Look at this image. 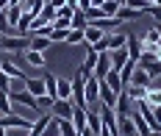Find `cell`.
<instances>
[{
  "instance_id": "6da1fadb",
  "label": "cell",
  "mask_w": 161,
  "mask_h": 136,
  "mask_svg": "<svg viewBox=\"0 0 161 136\" xmlns=\"http://www.w3.org/2000/svg\"><path fill=\"white\" fill-rule=\"evenodd\" d=\"M28 47H31V36H19V34L0 36V50L3 53H22Z\"/></svg>"
},
{
  "instance_id": "7a4b0ae2",
  "label": "cell",
  "mask_w": 161,
  "mask_h": 136,
  "mask_svg": "<svg viewBox=\"0 0 161 136\" xmlns=\"http://www.w3.org/2000/svg\"><path fill=\"white\" fill-rule=\"evenodd\" d=\"M69 84H72V97H69V100H72V106H83V108H86V95H83V84H86V75H83V72H75V78H72V81H69Z\"/></svg>"
},
{
  "instance_id": "3957f363",
  "label": "cell",
  "mask_w": 161,
  "mask_h": 136,
  "mask_svg": "<svg viewBox=\"0 0 161 136\" xmlns=\"http://www.w3.org/2000/svg\"><path fill=\"white\" fill-rule=\"evenodd\" d=\"M83 95H86V106L100 103V81H97L95 75L86 78V84H83Z\"/></svg>"
},
{
  "instance_id": "277c9868",
  "label": "cell",
  "mask_w": 161,
  "mask_h": 136,
  "mask_svg": "<svg viewBox=\"0 0 161 136\" xmlns=\"http://www.w3.org/2000/svg\"><path fill=\"white\" fill-rule=\"evenodd\" d=\"M72 100H53V106H50V114L53 117H58V119H69L72 117Z\"/></svg>"
},
{
  "instance_id": "5b68a950",
  "label": "cell",
  "mask_w": 161,
  "mask_h": 136,
  "mask_svg": "<svg viewBox=\"0 0 161 136\" xmlns=\"http://www.w3.org/2000/svg\"><path fill=\"white\" fill-rule=\"evenodd\" d=\"M125 50H128V58H130V61H139V56H142V50H145V42H142L139 36L128 34V42H125Z\"/></svg>"
},
{
  "instance_id": "8992f818",
  "label": "cell",
  "mask_w": 161,
  "mask_h": 136,
  "mask_svg": "<svg viewBox=\"0 0 161 136\" xmlns=\"http://www.w3.org/2000/svg\"><path fill=\"white\" fill-rule=\"evenodd\" d=\"M108 72H111V56H108V53H100V56H97V67H95L92 75H95L97 81H106Z\"/></svg>"
},
{
  "instance_id": "52a82bcc",
  "label": "cell",
  "mask_w": 161,
  "mask_h": 136,
  "mask_svg": "<svg viewBox=\"0 0 161 136\" xmlns=\"http://www.w3.org/2000/svg\"><path fill=\"white\" fill-rule=\"evenodd\" d=\"M22 58H25V64H28L31 69H36V72H39L42 67H47V64H45V53H36V50H31V47L22 50Z\"/></svg>"
},
{
  "instance_id": "ba28073f",
  "label": "cell",
  "mask_w": 161,
  "mask_h": 136,
  "mask_svg": "<svg viewBox=\"0 0 161 136\" xmlns=\"http://www.w3.org/2000/svg\"><path fill=\"white\" fill-rule=\"evenodd\" d=\"M117 131H119L122 136H139V133H136V122H133V117H130V114L117 117Z\"/></svg>"
},
{
  "instance_id": "9c48e42d",
  "label": "cell",
  "mask_w": 161,
  "mask_h": 136,
  "mask_svg": "<svg viewBox=\"0 0 161 136\" xmlns=\"http://www.w3.org/2000/svg\"><path fill=\"white\" fill-rule=\"evenodd\" d=\"M103 36H106V34H103V31H100L97 25H92V22H89V25L83 28V42H86L83 47H92V45H97V42H100Z\"/></svg>"
},
{
  "instance_id": "30bf717a",
  "label": "cell",
  "mask_w": 161,
  "mask_h": 136,
  "mask_svg": "<svg viewBox=\"0 0 161 136\" xmlns=\"http://www.w3.org/2000/svg\"><path fill=\"white\" fill-rule=\"evenodd\" d=\"M97 56H100V53H95L92 50V47H86V58H83V64H80V72H83V75H86V78H89V75H92V72H95V67H97Z\"/></svg>"
},
{
  "instance_id": "8fae6325",
  "label": "cell",
  "mask_w": 161,
  "mask_h": 136,
  "mask_svg": "<svg viewBox=\"0 0 161 136\" xmlns=\"http://www.w3.org/2000/svg\"><path fill=\"white\" fill-rule=\"evenodd\" d=\"M100 103H103V106H108V108L117 106V92H114L106 81H100Z\"/></svg>"
},
{
  "instance_id": "7c38bea8",
  "label": "cell",
  "mask_w": 161,
  "mask_h": 136,
  "mask_svg": "<svg viewBox=\"0 0 161 136\" xmlns=\"http://www.w3.org/2000/svg\"><path fill=\"white\" fill-rule=\"evenodd\" d=\"M25 89L31 92L33 97H42V95H47V92H45V78H31V75H28V78H25Z\"/></svg>"
},
{
  "instance_id": "4fadbf2b",
  "label": "cell",
  "mask_w": 161,
  "mask_h": 136,
  "mask_svg": "<svg viewBox=\"0 0 161 136\" xmlns=\"http://www.w3.org/2000/svg\"><path fill=\"white\" fill-rule=\"evenodd\" d=\"M22 3H11L8 8H6V19H8V25L14 28V34H17V22H19V17H22Z\"/></svg>"
},
{
  "instance_id": "5bb4252c",
  "label": "cell",
  "mask_w": 161,
  "mask_h": 136,
  "mask_svg": "<svg viewBox=\"0 0 161 136\" xmlns=\"http://www.w3.org/2000/svg\"><path fill=\"white\" fill-rule=\"evenodd\" d=\"M142 100H145L150 108H158V106H161V86H147Z\"/></svg>"
},
{
  "instance_id": "9a60e30c",
  "label": "cell",
  "mask_w": 161,
  "mask_h": 136,
  "mask_svg": "<svg viewBox=\"0 0 161 136\" xmlns=\"http://www.w3.org/2000/svg\"><path fill=\"white\" fill-rule=\"evenodd\" d=\"M86 108H89V106H86ZM86 108H83V106H75V108H72V125H75V131H83V128H86Z\"/></svg>"
},
{
  "instance_id": "2e32d148",
  "label": "cell",
  "mask_w": 161,
  "mask_h": 136,
  "mask_svg": "<svg viewBox=\"0 0 161 136\" xmlns=\"http://www.w3.org/2000/svg\"><path fill=\"white\" fill-rule=\"evenodd\" d=\"M108 56H111V69H119L125 67V61H128V50L125 47H119V50H108Z\"/></svg>"
},
{
  "instance_id": "e0dca14e",
  "label": "cell",
  "mask_w": 161,
  "mask_h": 136,
  "mask_svg": "<svg viewBox=\"0 0 161 136\" xmlns=\"http://www.w3.org/2000/svg\"><path fill=\"white\" fill-rule=\"evenodd\" d=\"M106 39H108V50H119V47H125L128 34H122V31H114V34H106Z\"/></svg>"
},
{
  "instance_id": "ac0fdd59",
  "label": "cell",
  "mask_w": 161,
  "mask_h": 136,
  "mask_svg": "<svg viewBox=\"0 0 161 136\" xmlns=\"http://www.w3.org/2000/svg\"><path fill=\"white\" fill-rule=\"evenodd\" d=\"M130 84H133V86H142V89H147V86L153 84V78L147 75V69L136 67V69H133V78H130Z\"/></svg>"
},
{
  "instance_id": "d6986e66",
  "label": "cell",
  "mask_w": 161,
  "mask_h": 136,
  "mask_svg": "<svg viewBox=\"0 0 161 136\" xmlns=\"http://www.w3.org/2000/svg\"><path fill=\"white\" fill-rule=\"evenodd\" d=\"M145 14V11H139V8H130V6H119V11L114 14V17L119 19V22H125V19H139Z\"/></svg>"
},
{
  "instance_id": "ffe728a7",
  "label": "cell",
  "mask_w": 161,
  "mask_h": 136,
  "mask_svg": "<svg viewBox=\"0 0 161 136\" xmlns=\"http://www.w3.org/2000/svg\"><path fill=\"white\" fill-rule=\"evenodd\" d=\"M0 69H3V72H6L8 78H28V75H25L22 69H17V67H14V61H11V58H6V61H0Z\"/></svg>"
},
{
  "instance_id": "44dd1931",
  "label": "cell",
  "mask_w": 161,
  "mask_h": 136,
  "mask_svg": "<svg viewBox=\"0 0 161 136\" xmlns=\"http://www.w3.org/2000/svg\"><path fill=\"white\" fill-rule=\"evenodd\" d=\"M50 45H53L50 36H31V50H36V53H45Z\"/></svg>"
},
{
  "instance_id": "7402d4cb",
  "label": "cell",
  "mask_w": 161,
  "mask_h": 136,
  "mask_svg": "<svg viewBox=\"0 0 161 136\" xmlns=\"http://www.w3.org/2000/svg\"><path fill=\"white\" fill-rule=\"evenodd\" d=\"M89 22H86V14L80 11V8H75L72 11V19H69V28H75V31H83Z\"/></svg>"
},
{
  "instance_id": "603a6c76",
  "label": "cell",
  "mask_w": 161,
  "mask_h": 136,
  "mask_svg": "<svg viewBox=\"0 0 161 136\" xmlns=\"http://www.w3.org/2000/svg\"><path fill=\"white\" fill-rule=\"evenodd\" d=\"M106 84L111 86V89H114V92H117V95H119V92L125 89V84H122V78H119V72H117V69H111V72L106 75Z\"/></svg>"
},
{
  "instance_id": "cb8c5ba5",
  "label": "cell",
  "mask_w": 161,
  "mask_h": 136,
  "mask_svg": "<svg viewBox=\"0 0 161 136\" xmlns=\"http://www.w3.org/2000/svg\"><path fill=\"white\" fill-rule=\"evenodd\" d=\"M45 92H47V97H58V78L56 75H45Z\"/></svg>"
},
{
  "instance_id": "d4e9b609",
  "label": "cell",
  "mask_w": 161,
  "mask_h": 136,
  "mask_svg": "<svg viewBox=\"0 0 161 136\" xmlns=\"http://www.w3.org/2000/svg\"><path fill=\"white\" fill-rule=\"evenodd\" d=\"M130 117H133V122H136V133H139V136H150V133H153V128L142 119V114H136V111H133Z\"/></svg>"
},
{
  "instance_id": "484cf974",
  "label": "cell",
  "mask_w": 161,
  "mask_h": 136,
  "mask_svg": "<svg viewBox=\"0 0 161 136\" xmlns=\"http://www.w3.org/2000/svg\"><path fill=\"white\" fill-rule=\"evenodd\" d=\"M72 97V84L64 81V78H58V97L56 100H69Z\"/></svg>"
},
{
  "instance_id": "4316f807",
  "label": "cell",
  "mask_w": 161,
  "mask_h": 136,
  "mask_svg": "<svg viewBox=\"0 0 161 136\" xmlns=\"http://www.w3.org/2000/svg\"><path fill=\"white\" fill-rule=\"evenodd\" d=\"M133 69H136V61H130V58L125 61V67L119 69V78H122V84H125V86H128L130 78H133Z\"/></svg>"
},
{
  "instance_id": "83f0119b",
  "label": "cell",
  "mask_w": 161,
  "mask_h": 136,
  "mask_svg": "<svg viewBox=\"0 0 161 136\" xmlns=\"http://www.w3.org/2000/svg\"><path fill=\"white\" fill-rule=\"evenodd\" d=\"M142 42H145V47H147V45H161V31H158V25H153V28L145 34Z\"/></svg>"
},
{
  "instance_id": "f1b7e54d",
  "label": "cell",
  "mask_w": 161,
  "mask_h": 136,
  "mask_svg": "<svg viewBox=\"0 0 161 136\" xmlns=\"http://www.w3.org/2000/svg\"><path fill=\"white\" fill-rule=\"evenodd\" d=\"M58 133H61V136H78L72 119H58Z\"/></svg>"
},
{
  "instance_id": "f546056e",
  "label": "cell",
  "mask_w": 161,
  "mask_h": 136,
  "mask_svg": "<svg viewBox=\"0 0 161 136\" xmlns=\"http://www.w3.org/2000/svg\"><path fill=\"white\" fill-rule=\"evenodd\" d=\"M64 45H86V42H83V31L69 28V34H67V42H64Z\"/></svg>"
},
{
  "instance_id": "4dcf8cb0",
  "label": "cell",
  "mask_w": 161,
  "mask_h": 136,
  "mask_svg": "<svg viewBox=\"0 0 161 136\" xmlns=\"http://www.w3.org/2000/svg\"><path fill=\"white\" fill-rule=\"evenodd\" d=\"M14 108V103H11V95L8 92H0V114H8Z\"/></svg>"
},
{
  "instance_id": "1f68e13d",
  "label": "cell",
  "mask_w": 161,
  "mask_h": 136,
  "mask_svg": "<svg viewBox=\"0 0 161 136\" xmlns=\"http://www.w3.org/2000/svg\"><path fill=\"white\" fill-rule=\"evenodd\" d=\"M67 34H69V28H53V31H50L53 45H56V42H61V45H64V42H67Z\"/></svg>"
},
{
  "instance_id": "d6a6232c",
  "label": "cell",
  "mask_w": 161,
  "mask_h": 136,
  "mask_svg": "<svg viewBox=\"0 0 161 136\" xmlns=\"http://www.w3.org/2000/svg\"><path fill=\"white\" fill-rule=\"evenodd\" d=\"M125 92H128L130 100H142V97H145V89H142V86H133V84L125 86Z\"/></svg>"
},
{
  "instance_id": "836d02e7",
  "label": "cell",
  "mask_w": 161,
  "mask_h": 136,
  "mask_svg": "<svg viewBox=\"0 0 161 136\" xmlns=\"http://www.w3.org/2000/svg\"><path fill=\"white\" fill-rule=\"evenodd\" d=\"M72 6H61V8H56V19H64V22H69L72 19Z\"/></svg>"
},
{
  "instance_id": "e575fe53",
  "label": "cell",
  "mask_w": 161,
  "mask_h": 136,
  "mask_svg": "<svg viewBox=\"0 0 161 136\" xmlns=\"http://www.w3.org/2000/svg\"><path fill=\"white\" fill-rule=\"evenodd\" d=\"M117 11H119V3H117V0H106V3H103V14H106V17H114Z\"/></svg>"
},
{
  "instance_id": "d590c367",
  "label": "cell",
  "mask_w": 161,
  "mask_h": 136,
  "mask_svg": "<svg viewBox=\"0 0 161 136\" xmlns=\"http://www.w3.org/2000/svg\"><path fill=\"white\" fill-rule=\"evenodd\" d=\"M8 92H25V78H11Z\"/></svg>"
},
{
  "instance_id": "8d00e7d4",
  "label": "cell",
  "mask_w": 161,
  "mask_h": 136,
  "mask_svg": "<svg viewBox=\"0 0 161 136\" xmlns=\"http://www.w3.org/2000/svg\"><path fill=\"white\" fill-rule=\"evenodd\" d=\"M92 50H95V53H108V39L103 36V39H100L97 45H92Z\"/></svg>"
},
{
  "instance_id": "74e56055",
  "label": "cell",
  "mask_w": 161,
  "mask_h": 136,
  "mask_svg": "<svg viewBox=\"0 0 161 136\" xmlns=\"http://www.w3.org/2000/svg\"><path fill=\"white\" fill-rule=\"evenodd\" d=\"M8 86H11V78L0 69V92H8Z\"/></svg>"
},
{
  "instance_id": "f35d334b",
  "label": "cell",
  "mask_w": 161,
  "mask_h": 136,
  "mask_svg": "<svg viewBox=\"0 0 161 136\" xmlns=\"http://www.w3.org/2000/svg\"><path fill=\"white\" fill-rule=\"evenodd\" d=\"M147 14L153 17V22H161V6H150V8H147Z\"/></svg>"
},
{
  "instance_id": "ab89813d",
  "label": "cell",
  "mask_w": 161,
  "mask_h": 136,
  "mask_svg": "<svg viewBox=\"0 0 161 136\" xmlns=\"http://www.w3.org/2000/svg\"><path fill=\"white\" fill-rule=\"evenodd\" d=\"M147 75H150V78H158V75H161V61L150 64V67H147Z\"/></svg>"
},
{
  "instance_id": "60d3db41",
  "label": "cell",
  "mask_w": 161,
  "mask_h": 136,
  "mask_svg": "<svg viewBox=\"0 0 161 136\" xmlns=\"http://www.w3.org/2000/svg\"><path fill=\"white\" fill-rule=\"evenodd\" d=\"M28 128H8V136H28Z\"/></svg>"
},
{
  "instance_id": "b9f144b4",
  "label": "cell",
  "mask_w": 161,
  "mask_h": 136,
  "mask_svg": "<svg viewBox=\"0 0 161 136\" xmlns=\"http://www.w3.org/2000/svg\"><path fill=\"white\" fill-rule=\"evenodd\" d=\"M47 6H53V8H61V6H67V0H47Z\"/></svg>"
},
{
  "instance_id": "7bdbcfd3",
  "label": "cell",
  "mask_w": 161,
  "mask_h": 136,
  "mask_svg": "<svg viewBox=\"0 0 161 136\" xmlns=\"http://www.w3.org/2000/svg\"><path fill=\"white\" fill-rule=\"evenodd\" d=\"M8 6H11V0H0V11H6Z\"/></svg>"
},
{
  "instance_id": "ee69618b",
  "label": "cell",
  "mask_w": 161,
  "mask_h": 136,
  "mask_svg": "<svg viewBox=\"0 0 161 136\" xmlns=\"http://www.w3.org/2000/svg\"><path fill=\"white\" fill-rule=\"evenodd\" d=\"M103 3H106V0H92V6H95V8H103Z\"/></svg>"
},
{
  "instance_id": "f6af8a7d",
  "label": "cell",
  "mask_w": 161,
  "mask_h": 136,
  "mask_svg": "<svg viewBox=\"0 0 161 136\" xmlns=\"http://www.w3.org/2000/svg\"><path fill=\"white\" fill-rule=\"evenodd\" d=\"M0 136H8V131H6V128H3V125H0Z\"/></svg>"
},
{
  "instance_id": "bcb514c9",
  "label": "cell",
  "mask_w": 161,
  "mask_h": 136,
  "mask_svg": "<svg viewBox=\"0 0 161 136\" xmlns=\"http://www.w3.org/2000/svg\"><path fill=\"white\" fill-rule=\"evenodd\" d=\"M150 136H161V131H153V133H150Z\"/></svg>"
},
{
  "instance_id": "7dc6e473",
  "label": "cell",
  "mask_w": 161,
  "mask_h": 136,
  "mask_svg": "<svg viewBox=\"0 0 161 136\" xmlns=\"http://www.w3.org/2000/svg\"><path fill=\"white\" fill-rule=\"evenodd\" d=\"M117 3H119V6H125V3H128V0H117Z\"/></svg>"
},
{
  "instance_id": "c3c4849f",
  "label": "cell",
  "mask_w": 161,
  "mask_h": 136,
  "mask_svg": "<svg viewBox=\"0 0 161 136\" xmlns=\"http://www.w3.org/2000/svg\"><path fill=\"white\" fill-rule=\"evenodd\" d=\"M145 3H147V6H153V3H156V0H145Z\"/></svg>"
},
{
  "instance_id": "681fc988",
  "label": "cell",
  "mask_w": 161,
  "mask_h": 136,
  "mask_svg": "<svg viewBox=\"0 0 161 136\" xmlns=\"http://www.w3.org/2000/svg\"><path fill=\"white\" fill-rule=\"evenodd\" d=\"M117 136H122V133H117Z\"/></svg>"
},
{
  "instance_id": "f907efd6",
  "label": "cell",
  "mask_w": 161,
  "mask_h": 136,
  "mask_svg": "<svg viewBox=\"0 0 161 136\" xmlns=\"http://www.w3.org/2000/svg\"><path fill=\"white\" fill-rule=\"evenodd\" d=\"M78 136H80V133H78Z\"/></svg>"
}]
</instances>
